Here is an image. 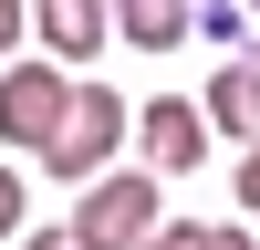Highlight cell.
I'll list each match as a JSON object with an SVG mask.
<instances>
[{"label": "cell", "instance_id": "obj_1", "mask_svg": "<svg viewBox=\"0 0 260 250\" xmlns=\"http://www.w3.org/2000/svg\"><path fill=\"white\" fill-rule=\"evenodd\" d=\"M125 136H136V104H125L115 83H73V115H62V136L42 146V167H52L62 188H94Z\"/></svg>", "mask_w": 260, "mask_h": 250}, {"label": "cell", "instance_id": "obj_2", "mask_svg": "<svg viewBox=\"0 0 260 250\" xmlns=\"http://www.w3.org/2000/svg\"><path fill=\"white\" fill-rule=\"evenodd\" d=\"M156 177H115L104 167L94 188H73V240L83 250H146V229H156Z\"/></svg>", "mask_w": 260, "mask_h": 250}, {"label": "cell", "instance_id": "obj_3", "mask_svg": "<svg viewBox=\"0 0 260 250\" xmlns=\"http://www.w3.org/2000/svg\"><path fill=\"white\" fill-rule=\"evenodd\" d=\"M62 115H73V73L62 63H11L0 73V146H52L62 136Z\"/></svg>", "mask_w": 260, "mask_h": 250}, {"label": "cell", "instance_id": "obj_4", "mask_svg": "<svg viewBox=\"0 0 260 250\" xmlns=\"http://www.w3.org/2000/svg\"><path fill=\"white\" fill-rule=\"evenodd\" d=\"M136 146H146V177H198V157H208V104H187V94L136 104Z\"/></svg>", "mask_w": 260, "mask_h": 250}, {"label": "cell", "instance_id": "obj_5", "mask_svg": "<svg viewBox=\"0 0 260 250\" xmlns=\"http://www.w3.org/2000/svg\"><path fill=\"white\" fill-rule=\"evenodd\" d=\"M31 32H42V63H94L115 11L104 0H31Z\"/></svg>", "mask_w": 260, "mask_h": 250}, {"label": "cell", "instance_id": "obj_6", "mask_svg": "<svg viewBox=\"0 0 260 250\" xmlns=\"http://www.w3.org/2000/svg\"><path fill=\"white\" fill-rule=\"evenodd\" d=\"M104 11H115V32L136 42V52H177V42L198 32L208 0H104Z\"/></svg>", "mask_w": 260, "mask_h": 250}, {"label": "cell", "instance_id": "obj_7", "mask_svg": "<svg viewBox=\"0 0 260 250\" xmlns=\"http://www.w3.org/2000/svg\"><path fill=\"white\" fill-rule=\"evenodd\" d=\"M198 104H208V136H250V146H260V73H250V52H229L219 83H208Z\"/></svg>", "mask_w": 260, "mask_h": 250}, {"label": "cell", "instance_id": "obj_8", "mask_svg": "<svg viewBox=\"0 0 260 250\" xmlns=\"http://www.w3.org/2000/svg\"><path fill=\"white\" fill-rule=\"evenodd\" d=\"M146 250H208V229H198V219H156V229H146Z\"/></svg>", "mask_w": 260, "mask_h": 250}, {"label": "cell", "instance_id": "obj_9", "mask_svg": "<svg viewBox=\"0 0 260 250\" xmlns=\"http://www.w3.org/2000/svg\"><path fill=\"white\" fill-rule=\"evenodd\" d=\"M21 11H31V0H0V73L21 63Z\"/></svg>", "mask_w": 260, "mask_h": 250}, {"label": "cell", "instance_id": "obj_10", "mask_svg": "<svg viewBox=\"0 0 260 250\" xmlns=\"http://www.w3.org/2000/svg\"><path fill=\"white\" fill-rule=\"evenodd\" d=\"M21 198H31V188H21V167H0V240L21 229Z\"/></svg>", "mask_w": 260, "mask_h": 250}, {"label": "cell", "instance_id": "obj_11", "mask_svg": "<svg viewBox=\"0 0 260 250\" xmlns=\"http://www.w3.org/2000/svg\"><path fill=\"white\" fill-rule=\"evenodd\" d=\"M240 208H250V219H260V146H250V157H240Z\"/></svg>", "mask_w": 260, "mask_h": 250}, {"label": "cell", "instance_id": "obj_12", "mask_svg": "<svg viewBox=\"0 0 260 250\" xmlns=\"http://www.w3.org/2000/svg\"><path fill=\"white\" fill-rule=\"evenodd\" d=\"M21 250H83L73 229H21Z\"/></svg>", "mask_w": 260, "mask_h": 250}, {"label": "cell", "instance_id": "obj_13", "mask_svg": "<svg viewBox=\"0 0 260 250\" xmlns=\"http://www.w3.org/2000/svg\"><path fill=\"white\" fill-rule=\"evenodd\" d=\"M208 250H260V240H250V229H208Z\"/></svg>", "mask_w": 260, "mask_h": 250}, {"label": "cell", "instance_id": "obj_14", "mask_svg": "<svg viewBox=\"0 0 260 250\" xmlns=\"http://www.w3.org/2000/svg\"><path fill=\"white\" fill-rule=\"evenodd\" d=\"M240 11H250V21H260V0H240Z\"/></svg>", "mask_w": 260, "mask_h": 250}, {"label": "cell", "instance_id": "obj_15", "mask_svg": "<svg viewBox=\"0 0 260 250\" xmlns=\"http://www.w3.org/2000/svg\"><path fill=\"white\" fill-rule=\"evenodd\" d=\"M250 73H260V52H250Z\"/></svg>", "mask_w": 260, "mask_h": 250}]
</instances>
